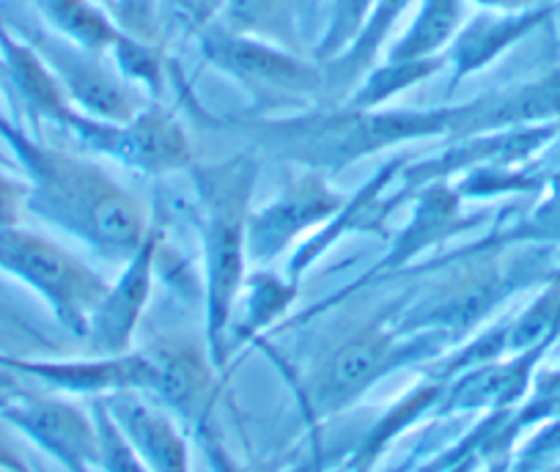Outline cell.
<instances>
[{"label":"cell","mask_w":560,"mask_h":472,"mask_svg":"<svg viewBox=\"0 0 560 472\" xmlns=\"http://www.w3.org/2000/svg\"><path fill=\"white\" fill-rule=\"evenodd\" d=\"M0 141L31 185L28 212L110 264H124L152 228V209L91 154L47 146L0 110Z\"/></svg>","instance_id":"obj_1"},{"label":"cell","mask_w":560,"mask_h":472,"mask_svg":"<svg viewBox=\"0 0 560 472\" xmlns=\"http://www.w3.org/2000/svg\"><path fill=\"white\" fill-rule=\"evenodd\" d=\"M456 105L443 107H376L360 110L332 105L325 110H303L298 116H253L234 125L250 141L258 157L278 160L300 170L341 174L349 165L376 157L387 149L412 141L454 135Z\"/></svg>","instance_id":"obj_2"},{"label":"cell","mask_w":560,"mask_h":472,"mask_svg":"<svg viewBox=\"0 0 560 472\" xmlns=\"http://www.w3.org/2000/svg\"><path fill=\"white\" fill-rule=\"evenodd\" d=\"M258 174H261V157L253 149L231 154L218 163H196L185 174L196 198L192 220L201 239L203 341L220 374L229 368L225 338L250 267L247 217H250Z\"/></svg>","instance_id":"obj_3"},{"label":"cell","mask_w":560,"mask_h":472,"mask_svg":"<svg viewBox=\"0 0 560 472\" xmlns=\"http://www.w3.org/2000/svg\"><path fill=\"white\" fill-rule=\"evenodd\" d=\"M451 343L438 332H409L396 321L376 319L338 343L316 368L303 393L308 421L325 423L352 410L380 382L418 363L438 361Z\"/></svg>","instance_id":"obj_4"},{"label":"cell","mask_w":560,"mask_h":472,"mask_svg":"<svg viewBox=\"0 0 560 472\" xmlns=\"http://www.w3.org/2000/svg\"><path fill=\"white\" fill-rule=\"evenodd\" d=\"M0 272L31 288L58 324L80 341L110 286V281L80 256L25 225L0 231Z\"/></svg>","instance_id":"obj_5"},{"label":"cell","mask_w":560,"mask_h":472,"mask_svg":"<svg viewBox=\"0 0 560 472\" xmlns=\"http://www.w3.org/2000/svg\"><path fill=\"white\" fill-rule=\"evenodd\" d=\"M198 47L209 67L236 80L245 91L267 105L308 102L325 96V69L314 58L280 47L258 36L240 34L223 23L209 25L198 34Z\"/></svg>","instance_id":"obj_6"},{"label":"cell","mask_w":560,"mask_h":472,"mask_svg":"<svg viewBox=\"0 0 560 472\" xmlns=\"http://www.w3.org/2000/svg\"><path fill=\"white\" fill-rule=\"evenodd\" d=\"M67 135L80 152L96 160H113L135 174L176 176L196 165V149L174 110L152 99L127 121H100L85 113L74 118Z\"/></svg>","instance_id":"obj_7"},{"label":"cell","mask_w":560,"mask_h":472,"mask_svg":"<svg viewBox=\"0 0 560 472\" xmlns=\"http://www.w3.org/2000/svg\"><path fill=\"white\" fill-rule=\"evenodd\" d=\"M343 192L319 170H300L287 179L278 196L250 209L247 217V261L272 267L280 256H292L300 243L322 228L341 209Z\"/></svg>","instance_id":"obj_8"},{"label":"cell","mask_w":560,"mask_h":472,"mask_svg":"<svg viewBox=\"0 0 560 472\" xmlns=\"http://www.w3.org/2000/svg\"><path fill=\"white\" fill-rule=\"evenodd\" d=\"M0 417L67 472H100L102 445L91 406L12 385L0 393Z\"/></svg>","instance_id":"obj_9"},{"label":"cell","mask_w":560,"mask_h":472,"mask_svg":"<svg viewBox=\"0 0 560 472\" xmlns=\"http://www.w3.org/2000/svg\"><path fill=\"white\" fill-rule=\"evenodd\" d=\"M0 366L14 377L31 379L50 393L74 399H107L116 393H152L154 363L147 352L89 354V357H12L0 354Z\"/></svg>","instance_id":"obj_10"},{"label":"cell","mask_w":560,"mask_h":472,"mask_svg":"<svg viewBox=\"0 0 560 472\" xmlns=\"http://www.w3.org/2000/svg\"><path fill=\"white\" fill-rule=\"evenodd\" d=\"M28 42L61 80L69 102L85 116L100 121H127L149 105L118 69L107 67L105 52L72 45L50 28L36 31Z\"/></svg>","instance_id":"obj_11"},{"label":"cell","mask_w":560,"mask_h":472,"mask_svg":"<svg viewBox=\"0 0 560 472\" xmlns=\"http://www.w3.org/2000/svg\"><path fill=\"white\" fill-rule=\"evenodd\" d=\"M165 236V225L152 214V228L140 248L121 264L116 281H110L105 297L91 314L83 341L91 354H127L132 352L135 332L147 316L149 299L158 278V253Z\"/></svg>","instance_id":"obj_12"},{"label":"cell","mask_w":560,"mask_h":472,"mask_svg":"<svg viewBox=\"0 0 560 472\" xmlns=\"http://www.w3.org/2000/svg\"><path fill=\"white\" fill-rule=\"evenodd\" d=\"M154 363L152 399L174 412L187 428L212 421L220 396V371L209 357L207 341L196 343L187 335H168L143 349Z\"/></svg>","instance_id":"obj_13"},{"label":"cell","mask_w":560,"mask_h":472,"mask_svg":"<svg viewBox=\"0 0 560 472\" xmlns=\"http://www.w3.org/2000/svg\"><path fill=\"white\" fill-rule=\"evenodd\" d=\"M404 165H407V157H396L390 160V163L382 165V168H376V174L371 176L365 185H360L352 196L343 198L341 209H338L316 234H311L305 243H300L298 248H294V253L289 256L287 270L283 272H287L292 281L303 283L305 272H308L322 256L330 253V248H336L343 236H385V223L390 220V214L407 201V198L398 192V176H401Z\"/></svg>","instance_id":"obj_14"},{"label":"cell","mask_w":560,"mask_h":472,"mask_svg":"<svg viewBox=\"0 0 560 472\" xmlns=\"http://www.w3.org/2000/svg\"><path fill=\"white\" fill-rule=\"evenodd\" d=\"M409 203H412V214H409L407 225L396 234L385 259L369 275L360 278L354 286H349V292L365 286L369 281L396 275L404 267L412 264L418 256H423L427 250L443 248L448 239L465 234V231H470L472 225L483 220V214L465 212V198L456 192L451 181H438V185L423 187V190H418L409 198Z\"/></svg>","instance_id":"obj_15"},{"label":"cell","mask_w":560,"mask_h":472,"mask_svg":"<svg viewBox=\"0 0 560 472\" xmlns=\"http://www.w3.org/2000/svg\"><path fill=\"white\" fill-rule=\"evenodd\" d=\"M107 412L149 472H192L185 423L147 393L107 396Z\"/></svg>","instance_id":"obj_16"},{"label":"cell","mask_w":560,"mask_h":472,"mask_svg":"<svg viewBox=\"0 0 560 472\" xmlns=\"http://www.w3.org/2000/svg\"><path fill=\"white\" fill-rule=\"evenodd\" d=\"M0 69L12 80L14 91L31 116L56 125L63 132L74 125L80 110L69 102L61 80L52 74V69L31 42L18 39L3 23H0Z\"/></svg>","instance_id":"obj_17"},{"label":"cell","mask_w":560,"mask_h":472,"mask_svg":"<svg viewBox=\"0 0 560 472\" xmlns=\"http://www.w3.org/2000/svg\"><path fill=\"white\" fill-rule=\"evenodd\" d=\"M298 294L300 281H292L287 272L280 275L272 267H256L253 272L247 270L234 316H231L229 338H225L229 363L236 352H242L245 346L256 343L264 332L272 330L292 310Z\"/></svg>","instance_id":"obj_18"},{"label":"cell","mask_w":560,"mask_h":472,"mask_svg":"<svg viewBox=\"0 0 560 472\" xmlns=\"http://www.w3.org/2000/svg\"><path fill=\"white\" fill-rule=\"evenodd\" d=\"M538 12H503L492 14L489 9L481 17L470 20L459 28L454 45L448 47V67H451V88L467 80L470 74L481 72L483 67L503 56L514 42H520L533 25L538 23Z\"/></svg>","instance_id":"obj_19"},{"label":"cell","mask_w":560,"mask_h":472,"mask_svg":"<svg viewBox=\"0 0 560 472\" xmlns=\"http://www.w3.org/2000/svg\"><path fill=\"white\" fill-rule=\"evenodd\" d=\"M412 3L415 0H376L358 39L341 56L322 63V69H325V94L343 96L374 69L376 56L385 50L393 28L404 17V12L412 9Z\"/></svg>","instance_id":"obj_20"},{"label":"cell","mask_w":560,"mask_h":472,"mask_svg":"<svg viewBox=\"0 0 560 472\" xmlns=\"http://www.w3.org/2000/svg\"><path fill=\"white\" fill-rule=\"evenodd\" d=\"M465 25V0H418L415 17L387 47L385 61H427L454 45Z\"/></svg>","instance_id":"obj_21"},{"label":"cell","mask_w":560,"mask_h":472,"mask_svg":"<svg viewBox=\"0 0 560 472\" xmlns=\"http://www.w3.org/2000/svg\"><path fill=\"white\" fill-rule=\"evenodd\" d=\"M445 388H448V382H445V379H438L432 374V377L423 379L418 388H412L407 396H401V399L393 404V410L387 412L385 417H380L376 426L371 428V432L365 434L363 442L358 445L352 459V470L369 472V467L385 453V448L398 437V434L407 432V428L412 426V423H418L420 417L438 415Z\"/></svg>","instance_id":"obj_22"},{"label":"cell","mask_w":560,"mask_h":472,"mask_svg":"<svg viewBox=\"0 0 560 472\" xmlns=\"http://www.w3.org/2000/svg\"><path fill=\"white\" fill-rule=\"evenodd\" d=\"M305 9L308 0H229L220 23L240 34L258 36L294 50L303 31Z\"/></svg>","instance_id":"obj_23"},{"label":"cell","mask_w":560,"mask_h":472,"mask_svg":"<svg viewBox=\"0 0 560 472\" xmlns=\"http://www.w3.org/2000/svg\"><path fill=\"white\" fill-rule=\"evenodd\" d=\"M34 7L52 34L85 50L110 52L121 36L110 14L96 7L94 0H34Z\"/></svg>","instance_id":"obj_24"},{"label":"cell","mask_w":560,"mask_h":472,"mask_svg":"<svg viewBox=\"0 0 560 472\" xmlns=\"http://www.w3.org/2000/svg\"><path fill=\"white\" fill-rule=\"evenodd\" d=\"M448 67V58H427V61H385L382 67H374L343 99V105L360 107V110H376L387 107V102L396 99L407 88H415L418 83L429 80L432 74L443 72Z\"/></svg>","instance_id":"obj_25"},{"label":"cell","mask_w":560,"mask_h":472,"mask_svg":"<svg viewBox=\"0 0 560 472\" xmlns=\"http://www.w3.org/2000/svg\"><path fill=\"white\" fill-rule=\"evenodd\" d=\"M110 56L116 61V69L135 85L152 94V99H160L165 91V61L158 45L135 36L121 34L116 45L110 47Z\"/></svg>","instance_id":"obj_26"},{"label":"cell","mask_w":560,"mask_h":472,"mask_svg":"<svg viewBox=\"0 0 560 472\" xmlns=\"http://www.w3.org/2000/svg\"><path fill=\"white\" fill-rule=\"evenodd\" d=\"M374 3L376 0H330L325 31H322L319 42L314 47V61L327 63L341 56L358 39Z\"/></svg>","instance_id":"obj_27"},{"label":"cell","mask_w":560,"mask_h":472,"mask_svg":"<svg viewBox=\"0 0 560 472\" xmlns=\"http://www.w3.org/2000/svg\"><path fill=\"white\" fill-rule=\"evenodd\" d=\"M91 412H94L96 428H100V445H102V461L100 472H149L147 464L135 456L124 434L113 423L110 412H107L105 401L94 399L89 401Z\"/></svg>","instance_id":"obj_28"},{"label":"cell","mask_w":560,"mask_h":472,"mask_svg":"<svg viewBox=\"0 0 560 472\" xmlns=\"http://www.w3.org/2000/svg\"><path fill=\"white\" fill-rule=\"evenodd\" d=\"M192 437H196L198 448H201L203 459H207L209 472H280L278 467H269L264 464V461H245L240 459V456L231 453L229 445L223 442V437L214 432L212 421L192 428Z\"/></svg>","instance_id":"obj_29"},{"label":"cell","mask_w":560,"mask_h":472,"mask_svg":"<svg viewBox=\"0 0 560 472\" xmlns=\"http://www.w3.org/2000/svg\"><path fill=\"white\" fill-rule=\"evenodd\" d=\"M163 3V17L179 25L187 34H201L209 25L220 23L229 0H160Z\"/></svg>","instance_id":"obj_30"},{"label":"cell","mask_w":560,"mask_h":472,"mask_svg":"<svg viewBox=\"0 0 560 472\" xmlns=\"http://www.w3.org/2000/svg\"><path fill=\"white\" fill-rule=\"evenodd\" d=\"M31 185L25 176H14L0 163V231L23 225V214L28 212Z\"/></svg>","instance_id":"obj_31"},{"label":"cell","mask_w":560,"mask_h":472,"mask_svg":"<svg viewBox=\"0 0 560 472\" xmlns=\"http://www.w3.org/2000/svg\"><path fill=\"white\" fill-rule=\"evenodd\" d=\"M520 234H511L505 239H520V236H536V239H560V181L555 185L552 196L536 209L525 225H520Z\"/></svg>","instance_id":"obj_32"},{"label":"cell","mask_w":560,"mask_h":472,"mask_svg":"<svg viewBox=\"0 0 560 472\" xmlns=\"http://www.w3.org/2000/svg\"><path fill=\"white\" fill-rule=\"evenodd\" d=\"M12 432L14 428L0 417V467L9 472H39L34 470V464H31L28 459H25L23 450L18 448Z\"/></svg>","instance_id":"obj_33"},{"label":"cell","mask_w":560,"mask_h":472,"mask_svg":"<svg viewBox=\"0 0 560 472\" xmlns=\"http://www.w3.org/2000/svg\"><path fill=\"white\" fill-rule=\"evenodd\" d=\"M14 379H18V377H14V374H9L7 368L0 366V393H3V390H9V388H12V385H14Z\"/></svg>","instance_id":"obj_34"},{"label":"cell","mask_w":560,"mask_h":472,"mask_svg":"<svg viewBox=\"0 0 560 472\" xmlns=\"http://www.w3.org/2000/svg\"><path fill=\"white\" fill-rule=\"evenodd\" d=\"M409 470H412L409 464H396V467H390V470H385V472H409Z\"/></svg>","instance_id":"obj_35"},{"label":"cell","mask_w":560,"mask_h":472,"mask_svg":"<svg viewBox=\"0 0 560 472\" xmlns=\"http://www.w3.org/2000/svg\"><path fill=\"white\" fill-rule=\"evenodd\" d=\"M0 472H9V470H3V467H0Z\"/></svg>","instance_id":"obj_36"}]
</instances>
